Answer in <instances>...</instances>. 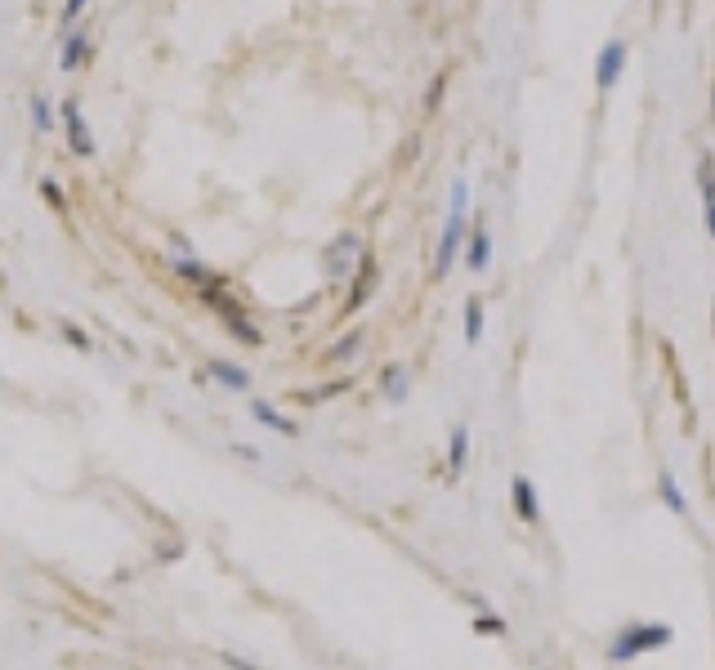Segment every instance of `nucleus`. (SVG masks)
Masks as SVG:
<instances>
[{
	"label": "nucleus",
	"instance_id": "1",
	"mask_svg": "<svg viewBox=\"0 0 715 670\" xmlns=\"http://www.w3.org/2000/svg\"><path fill=\"white\" fill-rule=\"evenodd\" d=\"M671 639H675V630L666 626V621H631V626H622L613 639H608V662L626 666V662H635V657H644V653L671 648Z\"/></svg>",
	"mask_w": 715,
	"mask_h": 670
},
{
	"label": "nucleus",
	"instance_id": "10",
	"mask_svg": "<svg viewBox=\"0 0 715 670\" xmlns=\"http://www.w3.org/2000/svg\"><path fill=\"white\" fill-rule=\"evenodd\" d=\"M465 465H470V425H452V438H447V478L461 483Z\"/></svg>",
	"mask_w": 715,
	"mask_h": 670
},
{
	"label": "nucleus",
	"instance_id": "3",
	"mask_svg": "<svg viewBox=\"0 0 715 670\" xmlns=\"http://www.w3.org/2000/svg\"><path fill=\"white\" fill-rule=\"evenodd\" d=\"M362 242L354 233H345V237H336V242L327 246V273L336 277V282H349V277H354V268L362 264Z\"/></svg>",
	"mask_w": 715,
	"mask_h": 670
},
{
	"label": "nucleus",
	"instance_id": "12",
	"mask_svg": "<svg viewBox=\"0 0 715 670\" xmlns=\"http://www.w3.org/2000/svg\"><path fill=\"white\" fill-rule=\"evenodd\" d=\"M175 273L184 277L188 286H197V291H206V286H219V282H228V277L211 273V268H206V264H197L193 255H188V260H184V255H179V260H175Z\"/></svg>",
	"mask_w": 715,
	"mask_h": 670
},
{
	"label": "nucleus",
	"instance_id": "6",
	"mask_svg": "<svg viewBox=\"0 0 715 670\" xmlns=\"http://www.w3.org/2000/svg\"><path fill=\"white\" fill-rule=\"evenodd\" d=\"M349 282H354V291H349V300H345V318H349V313H358L362 304H367L371 295H376V286H380V268H376V260H371V255H362V264L354 268V277H349Z\"/></svg>",
	"mask_w": 715,
	"mask_h": 670
},
{
	"label": "nucleus",
	"instance_id": "13",
	"mask_svg": "<svg viewBox=\"0 0 715 670\" xmlns=\"http://www.w3.org/2000/svg\"><path fill=\"white\" fill-rule=\"evenodd\" d=\"M657 492H662L666 510H671L675 519H689V496L680 492V483H675V474H671V469H662V474H657Z\"/></svg>",
	"mask_w": 715,
	"mask_h": 670
},
{
	"label": "nucleus",
	"instance_id": "2",
	"mask_svg": "<svg viewBox=\"0 0 715 670\" xmlns=\"http://www.w3.org/2000/svg\"><path fill=\"white\" fill-rule=\"evenodd\" d=\"M465 237H470V224H465V210H447L443 233H438V255H434V277L452 273V260L461 255Z\"/></svg>",
	"mask_w": 715,
	"mask_h": 670
},
{
	"label": "nucleus",
	"instance_id": "9",
	"mask_svg": "<svg viewBox=\"0 0 715 670\" xmlns=\"http://www.w3.org/2000/svg\"><path fill=\"white\" fill-rule=\"evenodd\" d=\"M251 416H255V425H260V429H273V434H282V438H300V425H295L291 416H282L273 402L255 398L251 402Z\"/></svg>",
	"mask_w": 715,
	"mask_h": 670
},
{
	"label": "nucleus",
	"instance_id": "8",
	"mask_svg": "<svg viewBox=\"0 0 715 670\" xmlns=\"http://www.w3.org/2000/svg\"><path fill=\"white\" fill-rule=\"evenodd\" d=\"M63 130H68V148L76 152V157H94V139H90V126H85L81 108L68 99L63 103Z\"/></svg>",
	"mask_w": 715,
	"mask_h": 670
},
{
	"label": "nucleus",
	"instance_id": "23",
	"mask_svg": "<svg viewBox=\"0 0 715 670\" xmlns=\"http://www.w3.org/2000/svg\"><path fill=\"white\" fill-rule=\"evenodd\" d=\"M63 335H68V340H72V344H76V349H81V353L90 349V335H85L81 327H72V322H63Z\"/></svg>",
	"mask_w": 715,
	"mask_h": 670
},
{
	"label": "nucleus",
	"instance_id": "11",
	"mask_svg": "<svg viewBox=\"0 0 715 670\" xmlns=\"http://www.w3.org/2000/svg\"><path fill=\"white\" fill-rule=\"evenodd\" d=\"M465 264H470V273H488V264H492V233L488 228H474V233L465 237Z\"/></svg>",
	"mask_w": 715,
	"mask_h": 670
},
{
	"label": "nucleus",
	"instance_id": "4",
	"mask_svg": "<svg viewBox=\"0 0 715 670\" xmlns=\"http://www.w3.org/2000/svg\"><path fill=\"white\" fill-rule=\"evenodd\" d=\"M622 72H626V41H604V50H599V59H595V85H599V94H608V90H617V81H622Z\"/></svg>",
	"mask_w": 715,
	"mask_h": 670
},
{
	"label": "nucleus",
	"instance_id": "22",
	"mask_svg": "<svg viewBox=\"0 0 715 670\" xmlns=\"http://www.w3.org/2000/svg\"><path fill=\"white\" fill-rule=\"evenodd\" d=\"M474 630H479V635H505V621H501V617H492V612H488V617H479V621H474Z\"/></svg>",
	"mask_w": 715,
	"mask_h": 670
},
{
	"label": "nucleus",
	"instance_id": "15",
	"mask_svg": "<svg viewBox=\"0 0 715 670\" xmlns=\"http://www.w3.org/2000/svg\"><path fill=\"white\" fill-rule=\"evenodd\" d=\"M362 344H367V331H349V335H340V340L327 349V362H354Z\"/></svg>",
	"mask_w": 715,
	"mask_h": 670
},
{
	"label": "nucleus",
	"instance_id": "17",
	"mask_svg": "<svg viewBox=\"0 0 715 670\" xmlns=\"http://www.w3.org/2000/svg\"><path fill=\"white\" fill-rule=\"evenodd\" d=\"M483 340V300L470 295L465 300V344H479Z\"/></svg>",
	"mask_w": 715,
	"mask_h": 670
},
{
	"label": "nucleus",
	"instance_id": "18",
	"mask_svg": "<svg viewBox=\"0 0 715 670\" xmlns=\"http://www.w3.org/2000/svg\"><path fill=\"white\" fill-rule=\"evenodd\" d=\"M698 184H702V201H715V161H711V152H702V166H698Z\"/></svg>",
	"mask_w": 715,
	"mask_h": 670
},
{
	"label": "nucleus",
	"instance_id": "5",
	"mask_svg": "<svg viewBox=\"0 0 715 670\" xmlns=\"http://www.w3.org/2000/svg\"><path fill=\"white\" fill-rule=\"evenodd\" d=\"M510 505H514V514H519L528 528H537V523H541V496H537V487H532L528 474H514L510 478Z\"/></svg>",
	"mask_w": 715,
	"mask_h": 670
},
{
	"label": "nucleus",
	"instance_id": "26",
	"mask_svg": "<svg viewBox=\"0 0 715 670\" xmlns=\"http://www.w3.org/2000/svg\"><path fill=\"white\" fill-rule=\"evenodd\" d=\"M707 233L715 237V201H711V206H707Z\"/></svg>",
	"mask_w": 715,
	"mask_h": 670
},
{
	"label": "nucleus",
	"instance_id": "21",
	"mask_svg": "<svg viewBox=\"0 0 715 670\" xmlns=\"http://www.w3.org/2000/svg\"><path fill=\"white\" fill-rule=\"evenodd\" d=\"M349 389V380H331L327 389H318V394H300V402H327V398H336V394H345Z\"/></svg>",
	"mask_w": 715,
	"mask_h": 670
},
{
	"label": "nucleus",
	"instance_id": "7",
	"mask_svg": "<svg viewBox=\"0 0 715 670\" xmlns=\"http://www.w3.org/2000/svg\"><path fill=\"white\" fill-rule=\"evenodd\" d=\"M206 376H211L215 385L233 389V394H246V389H251V371H246L242 362H233V358H211L206 362Z\"/></svg>",
	"mask_w": 715,
	"mask_h": 670
},
{
	"label": "nucleus",
	"instance_id": "25",
	"mask_svg": "<svg viewBox=\"0 0 715 670\" xmlns=\"http://www.w3.org/2000/svg\"><path fill=\"white\" fill-rule=\"evenodd\" d=\"M224 662H228V666H237V670H255L251 662H242V657H233V653H224Z\"/></svg>",
	"mask_w": 715,
	"mask_h": 670
},
{
	"label": "nucleus",
	"instance_id": "20",
	"mask_svg": "<svg viewBox=\"0 0 715 670\" xmlns=\"http://www.w3.org/2000/svg\"><path fill=\"white\" fill-rule=\"evenodd\" d=\"M41 197H45V201H50V206H54V210H68V197H63V188H59V184H54V179H41Z\"/></svg>",
	"mask_w": 715,
	"mask_h": 670
},
{
	"label": "nucleus",
	"instance_id": "19",
	"mask_svg": "<svg viewBox=\"0 0 715 670\" xmlns=\"http://www.w3.org/2000/svg\"><path fill=\"white\" fill-rule=\"evenodd\" d=\"M32 126L41 134H50V126H54V112H50V99H45V94L32 99Z\"/></svg>",
	"mask_w": 715,
	"mask_h": 670
},
{
	"label": "nucleus",
	"instance_id": "24",
	"mask_svg": "<svg viewBox=\"0 0 715 670\" xmlns=\"http://www.w3.org/2000/svg\"><path fill=\"white\" fill-rule=\"evenodd\" d=\"M85 5H90V0H68V5H63V23H76V14H81Z\"/></svg>",
	"mask_w": 715,
	"mask_h": 670
},
{
	"label": "nucleus",
	"instance_id": "14",
	"mask_svg": "<svg viewBox=\"0 0 715 670\" xmlns=\"http://www.w3.org/2000/svg\"><path fill=\"white\" fill-rule=\"evenodd\" d=\"M380 394H385V402H407V367L403 362H389V367L380 371Z\"/></svg>",
	"mask_w": 715,
	"mask_h": 670
},
{
	"label": "nucleus",
	"instance_id": "16",
	"mask_svg": "<svg viewBox=\"0 0 715 670\" xmlns=\"http://www.w3.org/2000/svg\"><path fill=\"white\" fill-rule=\"evenodd\" d=\"M85 59H90V41H85V32L68 36V45H63V54H59V67L63 72H76Z\"/></svg>",
	"mask_w": 715,
	"mask_h": 670
}]
</instances>
